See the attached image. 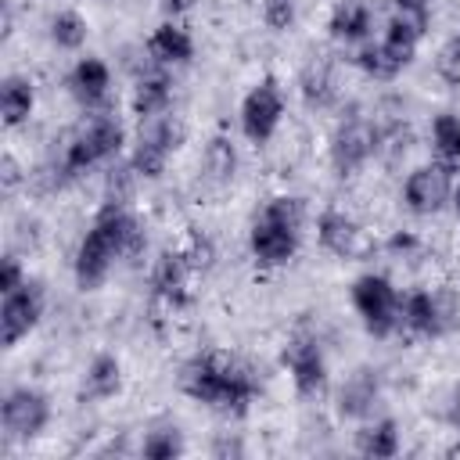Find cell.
I'll return each mask as SVG.
<instances>
[{"label":"cell","mask_w":460,"mask_h":460,"mask_svg":"<svg viewBox=\"0 0 460 460\" xmlns=\"http://www.w3.org/2000/svg\"><path fill=\"white\" fill-rule=\"evenodd\" d=\"M144 252V230L140 223L122 208V201H108L93 226L86 230V237L79 241V252H75V280L83 291L97 288L111 262L115 259H133Z\"/></svg>","instance_id":"1"},{"label":"cell","mask_w":460,"mask_h":460,"mask_svg":"<svg viewBox=\"0 0 460 460\" xmlns=\"http://www.w3.org/2000/svg\"><path fill=\"white\" fill-rule=\"evenodd\" d=\"M180 385L194 402H205L212 410H234V413H241L259 392L252 370L226 352H205L194 363H187Z\"/></svg>","instance_id":"2"},{"label":"cell","mask_w":460,"mask_h":460,"mask_svg":"<svg viewBox=\"0 0 460 460\" xmlns=\"http://www.w3.org/2000/svg\"><path fill=\"white\" fill-rule=\"evenodd\" d=\"M352 305H356L363 327L374 338H388L399 327V305H402V298L395 295L392 280L381 277V273L356 277V284H352Z\"/></svg>","instance_id":"3"},{"label":"cell","mask_w":460,"mask_h":460,"mask_svg":"<svg viewBox=\"0 0 460 460\" xmlns=\"http://www.w3.org/2000/svg\"><path fill=\"white\" fill-rule=\"evenodd\" d=\"M122 144H126V129L115 122V119H93L72 144H68V151H65V172L68 176H79V172H86L90 165H97V162H104V158H115L119 151H122Z\"/></svg>","instance_id":"4"},{"label":"cell","mask_w":460,"mask_h":460,"mask_svg":"<svg viewBox=\"0 0 460 460\" xmlns=\"http://www.w3.org/2000/svg\"><path fill=\"white\" fill-rule=\"evenodd\" d=\"M280 115H284V93H280L277 79L266 75L241 101V129H244V137L252 144H266L277 133Z\"/></svg>","instance_id":"5"},{"label":"cell","mask_w":460,"mask_h":460,"mask_svg":"<svg viewBox=\"0 0 460 460\" xmlns=\"http://www.w3.org/2000/svg\"><path fill=\"white\" fill-rule=\"evenodd\" d=\"M43 284L40 280H25L22 288L7 291L4 295V305H0V341L4 349H14L43 316Z\"/></svg>","instance_id":"6"},{"label":"cell","mask_w":460,"mask_h":460,"mask_svg":"<svg viewBox=\"0 0 460 460\" xmlns=\"http://www.w3.org/2000/svg\"><path fill=\"white\" fill-rule=\"evenodd\" d=\"M0 420H4L7 438H22V442L36 438L50 420V402L36 388H14V392H7V399L0 406Z\"/></svg>","instance_id":"7"},{"label":"cell","mask_w":460,"mask_h":460,"mask_svg":"<svg viewBox=\"0 0 460 460\" xmlns=\"http://www.w3.org/2000/svg\"><path fill=\"white\" fill-rule=\"evenodd\" d=\"M144 122H147V126L140 129V144H137V151H133V172L155 180V176L165 172V162H169V155H172V147H176L180 129H176L165 115H155V119H144Z\"/></svg>","instance_id":"8"},{"label":"cell","mask_w":460,"mask_h":460,"mask_svg":"<svg viewBox=\"0 0 460 460\" xmlns=\"http://www.w3.org/2000/svg\"><path fill=\"white\" fill-rule=\"evenodd\" d=\"M374 151H377V129L363 119H352L331 140V165H334L338 176H352L356 169L367 165V158Z\"/></svg>","instance_id":"9"},{"label":"cell","mask_w":460,"mask_h":460,"mask_svg":"<svg viewBox=\"0 0 460 460\" xmlns=\"http://www.w3.org/2000/svg\"><path fill=\"white\" fill-rule=\"evenodd\" d=\"M453 198V187H449V169L442 165H420L406 176L402 183V201L410 212L417 216H431L438 212L446 201Z\"/></svg>","instance_id":"10"},{"label":"cell","mask_w":460,"mask_h":460,"mask_svg":"<svg viewBox=\"0 0 460 460\" xmlns=\"http://www.w3.org/2000/svg\"><path fill=\"white\" fill-rule=\"evenodd\" d=\"M280 359H284V367H288V374H291V381H295V388L302 395H313V392L323 388L327 363H323V352H320V345L313 338H305V334L291 338L284 345V356Z\"/></svg>","instance_id":"11"},{"label":"cell","mask_w":460,"mask_h":460,"mask_svg":"<svg viewBox=\"0 0 460 460\" xmlns=\"http://www.w3.org/2000/svg\"><path fill=\"white\" fill-rule=\"evenodd\" d=\"M248 244H252L255 262H259V266H266V270H273V266H284V262H291V259H295L298 234L262 216V219H255Z\"/></svg>","instance_id":"12"},{"label":"cell","mask_w":460,"mask_h":460,"mask_svg":"<svg viewBox=\"0 0 460 460\" xmlns=\"http://www.w3.org/2000/svg\"><path fill=\"white\" fill-rule=\"evenodd\" d=\"M190 262H187V255L180 252V248H172V252H162V259L155 262V273H151V288H155V295L165 302V305H172V309H180V305H187V298H190Z\"/></svg>","instance_id":"13"},{"label":"cell","mask_w":460,"mask_h":460,"mask_svg":"<svg viewBox=\"0 0 460 460\" xmlns=\"http://www.w3.org/2000/svg\"><path fill=\"white\" fill-rule=\"evenodd\" d=\"M446 320H449V313L438 302V295H431V291H413L399 305V327H410L413 334H424V338L442 334Z\"/></svg>","instance_id":"14"},{"label":"cell","mask_w":460,"mask_h":460,"mask_svg":"<svg viewBox=\"0 0 460 460\" xmlns=\"http://www.w3.org/2000/svg\"><path fill=\"white\" fill-rule=\"evenodd\" d=\"M316 237H320V244H323L331 255H338V259H349V255H356V252L363 248V230L356 226L352 216H345V212H338V208H327V212L320 216Z\"/></svg>","instance_id":"15"},{"label":"cell","mask_w":460,"mask_h":460,"mask_svg":"<svg viewBox=\"0 0 460 460\" xmlns=\"http://www.w3.org/2000/svg\"><path fill=\"white\" fill-rule=\"evenodd\" d=\"M68 86L75 93V101L83 104H101L108 97V86H111V72L101 58H79L72 75H68Z\"/></svg>","instance_id":"16"},{"label":"cell","mask_w":460,"mask_h":460,"mask_svg":"<svg viewBox=\"0 0 460 460\" xmlns=\"http://www.w3.org/2000/svg\"><path fill=\"white\" fill-rule=\"evenodd\" d=\"M374 29V11L367 0H345L331 11V22H327V32L334 40H345V43H356V40H367Z\"/></svg>","instance_id":"17"},{"label":"cell","mask_w":460,"mask_h":460,"mask_svg":"<svg viewBox=\"0 0 460 460\" xmlns=\"http://www.w3.org/2000/svg\"><path fill=\"white\" fill-rule=\"evenodd\" d=\"M147 50H151V58L162 61V65H183V61L194 58V40H190V32H187L183 25L165 22V25H158V29L151 32Z\"/></svg>","instance_id":"18"},{"label":"cell","mask_w":460,"mask_h":460,"mask_svg":"<svg viewBox=\"0 0 460 460\" xmlns=\"http://www.w3.org/2000/svg\"><path fill=\"white\" fill-rule=\"evenodd\" d=\"M32 104H36L32 83L25 75H7L4 86H0V115H4V126L7 129L22 126L32 115Z\"/></svg>","instance_id":"19"},{"label":"cell","mask_w":460,"mask_h":460,"mask_svg":"<svg viewBox=\"0 0 460 460\" xmlns=\"http://www.w3.org/2000/svg\"><path fill=\"white\" fill-rule=\"evenodd\" d=\"M356 449H359L363 456H374V460L395 456V453H399V428H395V420L381 417V420L367 424V428L356 435Z\"/></svg>","instance_id":"20"},{"label":"cell","mask_w":460,"mask_h":460,"mask_svg":"<svg viewBox=\"0 0 460 460\" xmlns=\"http://www.w3.org/2000/svg\"><path fill=\"white\" fill-rule=\"evenodd\" d=\"M431 147L438 155V165L442 169H460V119L442 111L435 122H431Z\"/></svg>","instance_id":"21"},{"label":"cell","mask_w":460,"mask_h":460,"mask_svg":"<svg viewBox=\"0 0 460 460\" xmlns=\"http://www.w3.org/2000/svg\"><path fill=\"white\" fill-rule=\"evenodd\" d=\"M172 101V90H169V79L165 75H144L133 90V115L140 119H155V115H165Z\"/></svg>","instance_id":"22"},{"label":"cell","mask_w":460,"mask_h":460,"mask_svg":"<svg viewBox=\"0 0 460 460\" xmlns=\"http://www.w3.org/2000/svg\"><path fill=\"white\" fill-rule=\"evenodd\" d=\"M122 388V367L115 356H97L86 370V385H83V395L86 399H111L115 392Z\"/></svg>","instance_id":"23"},{"label":"cell","mask_w":460,"mask_h":460,"mask_svg":"<svg viewBox=\"0 0 460 460\" xmlns=\"http://www.w3.org/2000/svg\"><path fill=\"white\" fill-rule=\"evenodd\" d=\"M374 399H377V381L370 377V370H359V374H352V377L345 381V388H341V413L363 417V413L374 406Z\"/></svg>","instance_id":"24"},{"label":"cell","mask_w":460,"mask_h":460,"mask_svg":"<svg viewBox=\"0 0 460 460\" xmlns=\"http://www.w3.org/2000/svg\"><path fill=\"white\" fill-rule=\"evenodd\" d=\"M417 43H420V32L417 29H410L406 22H399V18H392L388 22V29H385V36H381V47L406 68L410 61H413V54H417Z\"/></svg>","instance_id":"25"},{"label":"cell","mask_w":460,"mask_h":460,"mask_svg":"<svg viewBox=\"0 0 460 460\" xmlns=\"http://www.w3.org/2000/svg\"><path fill=\"white\" fill-rule=\"evenodd\" d=\"M86 22H83V14H75V11H58L54 18H50V40L61 47V50H79L83 43H86Z\"/></svg>","instance_id":"26"},{"label":"cell","mask_w":460,"mask_h":460,"mask_svg":"<svg viewBox=\"0 0 460 460\" xmlns=\"http://www.w3.org/2000/svg\"><path fill=\"white\" fill-rule=\"evenodd\" d=\"M234 169H237V151H234V144H230L226 137L208 140V147H205V172H208V180L226 183V180L234 176Z\"/></svg>","instance_id":"27"},{"label":"cell","mask_w":460,"mask_h":460,"mask_svg":"<svg viewBox=\"0 0 460 460\" xmlns=\"http://www.w3.org/2000/svg\"><path fill=\"white\" fill-rule=\"evenodd\" d=\"M262 216L273 219V223H280V226H288V230H295V234H302V223H305V208H302V201L291 198V194L270 198L266 208H262Z\"/></svg>","instance_id":"28"},{"label":"cell","mask_w":460,"mask_h":460,"mask_svg":"<svg viewBox=\"0 0 460 460\" xmlns=\"http://www.w3.org/2000/svg\"><path fill=\"white\" fill-rule=\"evenodd\" d=\"M140 453H144L147 460H172V456L183 453V435H180L176 428H155V431L144 438Z\"/></svg>","instance_id":"29"},{"label":"cell","mask_w":460,"mask_h":460,"mask_svg":"<svg viewBox=\"0 0 460 460\" xmlns=\"http://www.w3.org/2000/svg\"><path fill=\"white\" fill-rule=\"evenodd\" d=\"M359 68L367 72V75H374V79H392V75H399L402 72V65L381 47V43H374V47H367V50H359Z\"/></svg>","instance_id":"30"},{"label":"cell","mask_w":460,"mask_h":460,"mask_svg":"<svg viewBox=\"0 0 460 460\" xmlns=\"http://www.w3.org/2000/svg\"><path fill=\"white\" fill-rule=\"evenodd\" d=\"M180 252L187 255V262H190L194 273H205V270L212 266V259H216V244H212V237H205L201 230H190V234H187V244H183Z\"/></svg>","instance_id":"31"},{"label":"cell","mask_w":460,"mask_h":460,"mask_svg":"<svg viewBox=\"0 0 460 460\" xmlns=\"http://www.w3.org/2000/svg\"><path fill=\"white\" fill-rule=\"evenodd\" d=\"M302 93H305L309 104H327L331 101V75H327V68L309 65L305 75H302Z\"/></svg>","instance_id":"32"},{"label":"cell","mask_w":460,"mask_h":460,"mask_svg":"<svg viewBox=\"0 0 460 460\" xmlns=\"http://www.w3.org/2000/svg\"><path fill=\"white\" fill-rule=\"evenodd\" d=\"M392 7H395V14H392V18L406 22L410 29H417V32L424 36V29H428V22H431L428 0H392Z\"/></svg>","instance_id":"33"},{"label":"cell","mask_w":460,"mask_h":460,"mask_svg":"<svg viewBox=\"0 0 460 460\" xmlns=\"http://www.w3.org/2000/svg\"><path fill=\"white\" fill-rule=\"evenodd\" d=\"M262 22L273 32H284L295 22V0H262Z\"/></svg>","instance_id":"34"},{"label":"cell","mask_w":460,"mask_h":460,"mask_svg":"<svg viewBox=\"0 0 460 460\" xmlns=\"http://www.w3.org/2000/svg\"><path fill=\"white\" fill-rule=\"evenodd\" d=\"M435 68H438V75H442L446 83H460V36H453V40L438 50Z\"/></svg>","instance_id":"35"},{"label":"cell","mask_w":460,"mask_h":460,"mask_svg":"<svg viewBox=\"0 0 460 460\" xmlns=\"http://www.w3.org/2000/svg\"><path fill=\"white\" fill-rule=\"evenodd\" d=\"M25 284V273H22V262L14 259V255H7L4 259V266H0V295H7V291H14V288H22Z\"/></svg>","instance_id":"36"},{"label":"cell","mask_w":460,"mask_h":460,"mask_svg":"<svg viewBox=\"0 0 460 460\" xmlns=\"http://www.w3.org/2000/svg\"><path fill=\"white\" fill-rule=\"evenodd\" d=\"M438 417H442L449 428H456V431H460V385H453V388H449V395H446V402H442Z\"/></svg>","instance_id":"37"},{"label":"cell","mask_w":460,"mask_h":460,"mask_svg":"<svg viewBox=\"0 0 460 460\" xmlns=\"http://www.w3.org/2000/svg\"><path fill=\"white\" fill-rule=\"evenodd\" d=\"M18 183V165H14V158L11 155H4V187L11 190Z\"/></svg>","instance_id":"38"},{"label":"cell","mask_w":460,"mask_h":460,"mask_svg":"<svg viewBox=\"0 0 460 460\" xmlns=\"http://www.w3.org/2000/svg\"><path fill=\"white\" fill-rule=\"evenodd\" d=\"M165 4V11H172V14H180V11H187L194 0H162Z\"/></svg>","instance_id":"39"},{"label":"cell","mask_w":460,"mask_h":460,"mask_svg":"<svg viewBox=\"0 0 460 460\" xmlns=\"http://www.w3.org/2000/svg\"><path fill=\"white\" fill-rule=\"evenodd\" d=\"M453 205H456V212H460V187L453 190Z\"/></svg>","instance_id":"40"}]
</instances>
